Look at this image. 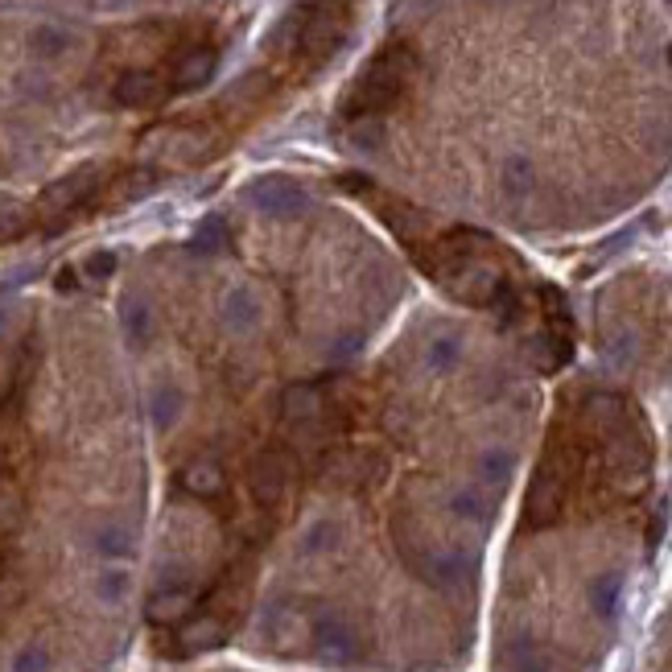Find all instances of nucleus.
<instances>
[{"mask_svg": "<svg viewBox=\"0 0 672 672\" xmlns=\"http://www.w3.org/2000/svg\"><path fill=\"white\" fill-rule=\"evenodd\" d=\"M322 413H326V400H322L318 388L293 384V388L285 392V417H289V421H297V425H318Z\"/></svg>", "mask_w": 672, "mask_h": 672, "instance_id": "12", "label": "nucleus"}, {"mask_svg": "<svg viewBox=\"0 0 672 672\" xmlns=\"http://www.w3.org/2000/svg\"><path fill=\"white\" fill-rule=\"evenodd\" d=\"M347 5L343 0H314V5H301L289 13V21L281 25V33L293 42V50L306 58L310 66H322L334 50L347 38Z\"/></svg>", "mask_w": 672, "mask_h": 672, "instance_id": "2", "label": "nucleus"}, {"mask_svg": "<svg viewBox=\"0 0 672 672\" xmlns=\"http://www.w3.org/2000/svg\"><path fill=\"white\" fill-rule=\"evenodd\" d=\"M58 289H62V293L75 289V273H71V268H62V273H58Z\"/></svg>", "mask_w": 672, "mask_h": 672, "instance_id": "30", "label": "nucleus"}, {"mask_svg": "<svg viewBox=\"0 0 672 672\" xmlns=\"http://www.w3.org/2000/svg\"><path fill=\"white\" fill-rule=\"evenodd\" d=\"M190 607H194V598L186 586H157L145 615H149V623H182L190 615Z\"/></svg>", "mask_w": 672, "mask_h": 672, "instance_id": "11", "label": "nucleus"}, {"mask_svg": "<svg viewBox=\"0 0 672 672\" xmlns=\"http://www.w3.org/2000/svg\"><path fill=\"white\" fill-rule=\"evenodd\" d=\"M310 640H314V648H318L326 660H334V664H347V660L359 656V635H355L351 619H343V615H322V619L310 627Z\"/></svg>", "mask_w": 672, "mask_h": 672, "instance_id": "6", "label": "nucleus"}, {"mask_svg": "<svg viewBox=\"0 0 672 672\" xmlns=\"http://www.w3.org/2000/svg\"><path fill=\"white\" fill-rule=\"evenodd\" d=\"M561 503H565V462L557 458V450L541 462L536 470V479L528 487V499H524V520L528 528H549L557 516H561Z\"/></svg>", "mask_w": 672, "mask_h": 672, "instance_id": "3", "label": "nucleus"}, {"mask_svg": "<svg viewBox=\"0 0 672 672\" xmlns=\"http://www.w3.org/2000/svg\"><path fill=\"white\" fill-rule=\"evenodd\" d=\"M458 339H438V343H429V367H438V372H446V367L458 363Z\"/></svg>", "mask_w": 672, "mask_h": 672, "instance_id": "26", "label": "nucleus"}, {"mask_svg": "<svg viewBox=\"0 0 672 672\" xmlns=\"http://www.w3.org/2000/svg\"><path fill=\"white\" fill-rule=\"evenodd\" d=\"M479 475H483L487 483H508V479H512V454H508V450H491V454H483Z\"/></svg>", "mask_w": 672, "mask_h": 672, "instance_id": "18", "label": "nucleus"}, {"mask_svg": "<svg viewBox=\"0 0 672 672\" xmlns=\"http://www.w3.org/2000/svg\"><path fill=\"white\" fill-rule=\"evenodd\" d=\"M29 46H33V54H42V58H58L66 46H71V33L58 29V25H38L29 33Z\"/></svg>", "mask_w": 672, "mask_h": 672, "instance_id": "17", "label": "nucleus"}, {"mask_svg": "<svg viewBox=\"0 0 672 672\" xmlns=\"http://www.w3.org/2000/svg\"><path fill=\"white\" fill-rule=\"evenodd\" d=\"M137 541H132V532L124 524H104L95 532V553L108 557V561H120V557H132Z\"/></svg>", "mask_w": 672, "mask_h": 672, "instance_id": "16", "label": "nucleus"}, {"mask_svg": "<svg viewBox=\"0 0 672 672\" xmlns=\"http://www.w3.org/2000/svg\"><path fill=\"white\" fill-rule=\"evenodd\" d=\"M541 301H545V310H549L553 330H561L565 339H569V306H565V297L557 289H541Z\"/></svg>", "mask_w": 672, "mask_h": 672, "instance_id": "23", "label": "nucleus"}, {"mask_svg": "<svg viewBox=\"0 0 672 672\" xmlns=\"http://www.w3.org/2000/svg\"><path fill=\"white\" fill-rule=\"evenodd\" d=\"M512 672H549V660L536 652L532 644H520V648L512 652Z\"/></svg>", "mask_w": 672, "mask_h": 672, "instance_id": "25", "label": "nucleus"}, {"mask_svg": "<svg viewBox=\"0 0 672 672\" xmlns=\"http://www.w3.org/2000/svg\"><path fill=\"white\" fill-rule=\"evenodd\" d=\"M619 602H623V578L619 574H598L590 582V607H594L598 619H615Z\"/></svg>", "mask_w": 672, "mask_h": 672, "instance_id": "13", "label": "nucleus"}, {"mask_svg": "<svg viewBox=\"0 0 672 672\" xmlns=\"http://www.w3.org/2000/svg\"><path fill=\"white\" fill-rule=\"evenodd\" d=\"M182 487H186L190 495L211 499V495L223 491V470H219L215 462H190V466L182 470Z\"/></svg>", "mask_w": 672, "mask_h": 672, "instance_id": "15", "label": "nucleus"}, {"mask_svg": "<svg viewBox=\"0 0 672 672\" xmlns=\"http://www.w3.org/2000/svg\"><path fill=\"white\" fill-rule=\"evenodd\" d=\"M95 186H99V170H95V165H83V170L66 174V178H58L54 186L42 190L38 211H42V215H66V211H75L79 203H87V198L95 194Z\"/></svg>", "mask_w": 672, "mask_h": 672, "instance_id": "5", "label": "nucleus"}, {"mask_svg": "<svg viewBox=\"0 0 672 672\" xmlns=\"http://www.w3.org/2000/svg\"><path fill=\"white\" fill-rule=\"evenodd\" d=\"M413 71H417V54H413L409 46H388V50H380V54L359 71L355 87L347 91L343 116H347V120H363V116L388 112L396 99L405 95Z\"/></svg>", "mask_w": 672, "mask_h": 672, "instance_id": "1", "label": "nucleus"}, {"mask_svg": "<svg viewBox=\"0 0 672 672\" xmlns=\"http://www.w3.org/2000/svg\"><path fill=\"white\" fill-rule=\"evenodd\" d=\"M215 62H219V54H215L211 46H194V50H186V54L174 62V87H178V91L203 87V83L215 75Z\"/></svg>", "mask_w": 672, "mask_h": 672, "instance_id": "10", "label": "nucleus"}, {"mask_svg": "<svg viewBox=\"0 0 672 672\" xmlns=\"http://www.w3.org/2000/svg\"><path fill=\"white\" fill-rule=\"evenodd\" d=\"M454 512H458L462 520L483 524V520H487V503H483L479 491H458V495H454Z\"/></svg>", "mask_w": 672, "mask_h": 672, "instance_id": "22", "label": "nucleus"}, {"mask_svg": "<svg viewBox=\"0 0 672 672\" xmlns=\"http://www.w3.org/2000/svg\"><path fill=\"white\" fill-rule=\"evenodd\" d=\"M223 244H227V231H223L219 219H207L203 231L194 235V248H198V252H215V248H223Z\"/></svg>", "mask_w": 672, "mask_h": 672, "instance_id": "28", "label": "nucleus"}, {"mask_svg": "<svg viewBox=\"0 0 672 672\" xmlns=\"http://www.w3.org/2000/svg\"><path fill=\"white\" fill-rule=\"evenodd\" d=\"M50 664H54V660H50V652H46L42 644H29V648H21V652L13 656L9 668H13V672H50Z\"/></svg>", "mask_w": 672, "mask_h": 672, "instance_id": "20", "label": "nucleus"}, {"mask_svg": "<svg viewBox=\"0 0 672 672\" xmlns=\"http://www.w3.org/2000/svg\"><path fill=\"white\" fill-rule=\"evenodd\" d=\"M83 273H87L91 281H108V277L116 273V252H91V256L83 260Z\"/></svg>", "mask_w": 672, "mask_h": 672, "instance_id": "27", "label": "nucleus"}, {"mask_svg": "<svg viewBox=\"0 0 672 672\" xmlns=\"http://www.w3.org/2000/svg\"><path fill=\"white\" fill-rule=\"evenodd\" d=\"M248 203L264 215H273V219H285V215H301L310 207V198L306 190H301L297 182L289 178H260L248 186Z\"/></svg>", "mask_w": 672, "mask_h": 672, "instance_id": "4", "label": "nucleus"}, {"mask_svg": "<svg viewBox=\"0 0 672 672\" xmlns=\"http://www.w3.org/2000/svg\"><path fill=\"white\" fill-rule=\"evenodd\" d=\"M289 479H293V466H289V458L281 454V450H268V454H260L256 458V466L248 470V483H252V495L260 499V503H281L285 499V491H289Z\"/></svg>", "mask_w": 672, "mask_h": 672, "instance_id": "7", "label": "nucleus"}, {"mask_svg": "<svg viewBox=\"0 0 672 672\" xmlns=\"http://www.w3.org/2000/svg\"><path fill=\"white\" fill-rule=\"evenodd\" d=\"M120 322H124V334H128V343H132V347L149 343V334H153V310H149V301L128 297V301H124V310H120Z\"/></svg>", "mask_w": 672, "mask_h": 672, "instance_id": "14", "label": "nucleus"}, {"mask_svg": "<svg viewBox=\"0 0 672 672\" xmlns=\"http://www.w3.org/2000/svg\"><path fill=\"white\" fill-rule=\"evenodd\" d=\"M227 640V627L219 615H190L178 627V648L182 652H211Z\"/></svg>", "mask_w": 672, "mask_h": 672, "instance_id": "8", "label": "nucleus"}, {"mask_svg": "<svg viewBox=\"0 0 672 672\" xmlns=\"http://www.w3.org/2000/svg\"><path fill=\"white\" fill-rule=\"evenodd\" d=\"M0 574H5V561H0Z\"/></svg>", "mask_w": 672, "mask_h": 672, "instance_id": "31", "label": "nucleus"}, {"mask_svg": "<svg viewBox=\"0 0 672 672\" xmlns=\"http://www.w3.org/2000/svg\"><path fill=\"white\" fill-rule=\"evenodd\" d=\"M503 186H508L512 194L532 190V165H528V157H512L508 165H503Z\"/></svg>", "mask_w": 672, "mask_h": 672, "instance_id": "21", "label": "nucleus"}, {"mask_svg": "<svg viewBox=\"0 0 672 672\" xmlns=\"http://www.w3.org/2000/svg\"><path fill=\"white\" fill-rule=\"evenodd\" d=\"M95 594L116 607V602H124V594H128V574H124V569H104L99 582H95Z\"/></svg>", "mask_w": 672, "mask_h": 672, "instance_id": "19", "label": "nucleus"}, {"mask_svg": "<svg viewBox=\"0 0 672 672\" xmlns=\"http://www.w3.org/2000/svg\"><path fill=\"white\" fill-rule=\"evenodd\" d=\"M178 405H182V400H178L174 388H157L153 392V417H157V425H170L178 417Z\"/></svg>", "mask_w": 672, "mask_h": 672, "instance_id": "24", "label": "nucleus"}, {"mask_svg": "<svg viewBox=\"0 0 672 672\" xmlns=\"http://www.w3.org/2000/svg\"><path fill=\"white\" fill-rule=\"evenodd\" d=\"M165 95V83L153 71H128L116 79V104L124 108H153Z\"/></svg>", "mask_w": 672, "mask_h": 672, "instance_id": "9", "label": "nucleus"}, {"mask_svg": "<svg viewBox=\"0 0 672 672\" xmlns=\"http://www.w3.org/2000/svg\"><path fill=\"white\" fill-rule=\"evenodd\" d=\"M334 541H339V528H334V524H318L310 532V549H330Z\"/></svg>", "mask_w": 672, "mask_h": 672, "instance_id": "29", "label": "nucleus"}]
</instances>
